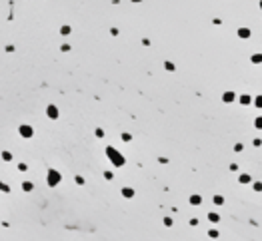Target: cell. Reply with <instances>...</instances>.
<instances>
[{
  "label": "cell",
  "mask_w": 262,
  "mask_h": 241,
  "mask_svg": "<svg viewBox=\"0 0 262 241\" xmlns=\"http://www.w3.org/2000/svg\"><path fill=\"white\" fill-rule=\"evenodd\" d=\"M20 130H22V136H32V130H30L28 126H22Z\"/></svg>",
  "instance_id": "1"
},
{
  "label": "cell",
  "mask_w": 262,
  "mask_h": 241,
  "mask_svg": "<svg viewBox=\"0 0 262 241\" xmlns=\"http://www.w3.org/2000/svg\"><path fill=\"white\" fill-rule=\"evenodd\" d=\"M48 112H50V118H56V110H54V108H50Z\"/></svg>",
  "instance_id": "2"
}]
</instances>
